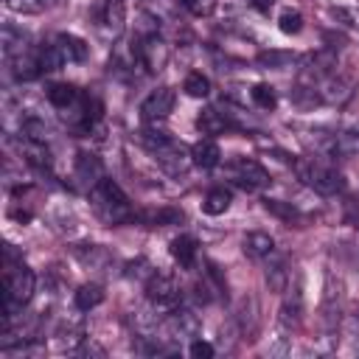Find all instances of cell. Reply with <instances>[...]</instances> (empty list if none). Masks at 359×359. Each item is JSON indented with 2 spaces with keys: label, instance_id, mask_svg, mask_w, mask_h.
<instances>
[{
  "label": "cell",
  "instance_id": "obj_26",
  "mask_svg": "<svg viewBox=\"0 0 359 359\" xmlns=\"http://www.w3.org/2000/svg\"><path fill=\"white\" fill-rule=\"evenodd\" d=\"M264 208L272 213V216H278L280 222H286V224H303V213L292 205V202H280V199H264Z\"/></svg>",
  "mask_w": 359,
  "mask_h": 359
},
{
  "label": "cell",
  "instance_id": "obj_38",
  "mask_svg": "<svg viewBox=\"0 0 359 359\" xmlns=\"http://www.w3.org/2000/svg\"><path fill=\"white\" fill-rule=\"evenodd\" d=\"M250 6H252V8H258V11H264V14H266V11H269V8H272V6H275V0H250Z\"/></svg>",
  "mask_w": 359,
  "mask_h": 359
},
{
  "label": "cell",
  "instance_id": "obj_25",
  "mask_svg": "<svg viewBox=\"0 0 359 359\" xmlns=\"http://www.w3.org/2000/svg\"><path fill=\"white\" fill-rule=\"evenodd\" d=\"M230 202H233V196H230L227 188H210V191L205 194L202 210H205L208 216H219V213H224V210L230 208Z\"/></svg>",
  "mask_w": 359,
  "mask_h": 359
},
{
  "label": "cell",
  "instance_id": "obj_12",
  "mask_svg": "<svg viewBox=\"0 0 359 359\" xmlns=\"http://www.w3.org/2000/svg\"><path fill=\"white\" fill-rule=\"evenodd\" d=\"M123 22H126L123 3H121V0H107L104 8H101V14H98V31H101L107 39H115V36H121Z\"/></svg>",
  "mask_w": 359,
  "mask_h": 359
},
{
  "label": "cell",
  "instance_id": "obj_5",
  "mask_svg": "<svg viewBox=\"0 0 359 359\" xmlns=\"http://www.w3.org/2000/svg\"><path fill=\"white\" fill-rule=\"evenodd\" d=\"M227 174H230V180H233L236 185H241L244 191H261V188H266V185L272 182L269 171H266L258 160H250V157L233 160L230 168H227Z\"/></svg>",
  "mask_w": 359,
  "mask_h": 359
},
{
  "label": "cell",
  "instance_id": "obj_19",
  "mask_svg": "<svg viewBox=\"0 0 359 359\" xmlns=\"http://www.w3.org/2000/svg\"><path fill=\"white\" fill-rule=\"evenodd\" d=\"M76 258H79L87 269H98V272L112 264V255H109L101 244H81V247H76Z\"/></svg>",
  "mask_w": 359,
  "mask_h": 359
},
{
  "label": "cell",
  "instance_id": "obj_13",
  "mask_svg": "<svg viewBox=\"0 0 359 359\" xmlns=\"http://www.w3.org/2000/svg\"><path fill=\"white\" fill-rule=\"evenodd\" d=\"M20 154L28 165H34L36 171H48L50 168V149H48V140H34V137H20Z\"/></svg>",
  "mask_w": 359,
  "mask_h": 359
},
{
  "label": "cell",
  "instance_id": "obj_40",
  "mask_svg": "<svg viewBox=\"0 0 359 359\" xmlns=\"http://www.w3.org/2000/svg\"><path fill=\"white\" fill-rule=\"evenodd\" d=\"M353 320H356V325H359V306H356V314H351Z\"/></svg>",
  "mask_w": 359,
  "mask_h": 359
},
{
  "label": "cell",
  "instance_id": "obj_1",
  "mask_svg": "<svg viewBox=\"0 0 359 359\" xmlns=\"http://www.w3.org/2000/svg\"><path fill=\"white\" fill-rule=\"evenodd\" d=\"M143 143H146V149L151 151L154 163H157L165 174H171V177H182V174L194 165L191 151H188L180 140H174L168 132L157 129V123H154V129H146V132H143Z\"/></svg>",
  "mask_w": 359,
  "mask_h": 359
},
{
  "label": "cell",
  "instance_id": "obj_33",
  "mask_svg": "<svg viewBox=\"0 0 359 359\" xmlns=\"http://www.w3.org/2000/svg\"><path fill=\"white\" fill-rule=\"evenodd\" d=\"M278 28L283 31V34H300L303 31V14L300 11H283L280 14V20H278Z\"/></svg>",
  "mask_w": 359,
  "mask_h": 359
},
{
  "label": "cell",
  "instance_id": "obj_41",
  "mask_svg": "<svg viewBox=\"0 0 359 359\" xmlns=\"http://www.w3.org/2000/svg\"><path fill=\"white\" fill-rule=\"evenodd\" d=\"M182 6H188V8H191V6H194V0H182Z\"/></svg>",
  "mask_w": 359,
  "mask_h": 359
},
{
  "label": "cell",
  "instance_id": "obj_17",
  "mask_svg": "<svg viewBox=\"0 0 359 359\" xmlns=\"http://www.w3.org/2000/svg\"><path fill=\"white\" fill-rule=\"evenodd\" d=\"M196 129H199L202 135H222V132L233 129V121H230L224 112H219L216 107H205V109L199 112V118H196Z\"/></svg>",
  "mask_w": 359,
  "mask_h": 359
},
{
  "label": "cell",
  "instance_id": "obj_27",
  "mask_svg": "<svg viewBox=\"0 0 359 359\" xmlns=\"http://www.w3.org/2000/svg\"><path fill=\"white\" fill-rule=\"evenodd\" d=\"M140 219L149 227H168V224H180L182 222V213L177 208H160V210H143Z\"/></svg>",
  "mask_w": 359,
  "mask_h": 359
},
{
  "label": "cell",
  "instance_id": "obj_31",
  "mask_svg": "<svg viewBox=\"0 0 359 359\" xmlns=\"http://www.w3.org/2000/svg\"><path fill=\"white\" fill-rule=\"evenodd\" d=\"M292 62H294V56L286 53V50H264V53H258V65L272 67V70H283V67H289Z\"/></svg>",
  "mask_w": 359,
  "mask_h": 359
},
{
  "label": "cell",
  "instance_id": "obj_37",
  "mask_svg": "<svg viewBox=\"0 0 359 359\" xmlns=\"http://www.w3.org/2000/svg\"><path fill=\"white\" fill-rule=\"evenodd\" d=\"M8 216H11V219H17L20 224H28L34 213H31V210H20V208H11V210H8Z\"/></svg>",
  "mask_w": 359,
  "mask_h": 359
},
{
  "label": "cell",
  "instance_id": "obj_18",
  "mask_svg": "<svg viewBox=\"0 0 359 359\" xmlns=\"http://www.w3.org/2000/svg\"><path fill=\"white\" fill-rule=\"evenodd\" d=\"M84 325L79 323V320H65L59 328H56V345H59V351H70V353H76V348L84 342Z\"/></svg>",
  "mask_w": 359,
  "mask_h": 359
},
{
  "label": "cell",
  "instance_id": "obj_29",
  "mask_svg": "<svg viewBox=\"0 0 359 359\" xmlns=\"http://www.w3.org/2000/svg\"><path fill=\"white\" fill-rule=\"evenodd\" d=\"M182 90H185L191 98H205V95L210 93V79L202 76V73H188Z\"/></svg>",
  "mask_w": 359,
  "mask_h": 359
},
{
  "label": "cell",
  "instance_id": "obj_32",
  "mask_svg": "<svg viewBox=\"0 0 359 359\" xmlns=\"http://www.w3.org/2000/svg\"><path fill=\"white\" fill-rule=\"evenodd\" d=\"M53 3L56 0H6L8 11H14V14H39Z\"/></svg>",
  "mask_w": 359,
  "mask_h": 359
},
{
  "label": "cell",
  "instance_id": "obj_21",
  "mask_svg": "<svg viewBox=\"0 0 359 359\" xmlns=\"http://www.w3.org/2000/svg\"><path fill=\"white\" fill-rule=\"evenodd\" d=\"M81 98V93L73 87V84H67V81H56V84H50L48 87V101L56 107V109H70L76 101Z\"/></svg>",
  "mask_w": 359,
  "mask_h": 359
},
{
  "label": "cell",
  "instance_id": "obj_36",
  "mask_svg": "<svg viewBox=\"0 0 359 359\" xmlns=\"http://www.w3.org/2000/svg\"><path fill=\"white\" fill-rule=\"evenodd\" d=\"M345 219H348V224L359 227V199H348L345 202Z\"/></svg>",
  "mask_w": 359,
  "mask_h": 359
},
{
  "label": "cell",
  "instance_id": "obj_15",
  "mask_svg": "<svg viewBox=\"0 0 359 359\" xmlns=\"http://www.w3.org/2000/svg\"><path fill=\"white\" fill-rule=\"evenodd\" d=\"M11 62V73L17 81H31L36 76H42V65H39V50H22L17 53Z\"/></svg>",
  "mask_w": 359,
  "mask_h": 359
},
{
  "label": "cell",
  "instance_id": "obj_14",
  "mask_svg": "<svg viewBox=\"0 0 359 359\" xmlns=\"http://www.w3.org/2000/svg\"><path fill=\"white\" fill-rule=\"evenodd\" d=\"M241 250H244L247 258H252V261H264V258H269V255L275 252V241H272L269 233H264V230H252V233H247V236L241 238Z\"/></svg>",
  "mask_w": 359,
  "mask_h": 359
},
{
  "label": "cell",
  "instance_id": "obj_30",
  "mask_svg": "<svg viewBox=\"0 0 359 359\" xmlns=\"http://www.w3.org/2000/svg\"><path fill=\"white\" fill-rule=\"evenodd\" d=\"M250 95H252V104L261 107V109H266V112L278 107V93H275V87H269V84H255Z\"/></svg>",
  "mask_w": 359,
  "mask_h": 359
},
{
  "label": "cell",
  "instance_id": "obj_16",
  "mask_svg": "<svg viewBox=\"0 0 359 359\" xmlns=\"http://www.w3.org/2000/svg\"><path fill=\"white\" fill-rule=\"evenodd\" d=\"M53 45H56V50L62 53L65 65L84 62V59H87V53H90L87 42H84V39H79V36H73V34H59V36L53 39Z\"/></svg>",
  "mask_w": 359,
  "mask_h": 359
},
{
  "label": "cell",
  "instance_id": "obj_4",
  "mask_svg": "<svg viewBox=\"0 0 359 359\" xmlns=\"http://www.w3.org/2000/svg\"><path fill=\"white\" fill-rule=\"evenodd\" d=\"M353 87H356L353 79L345 76V73H339V70H331V73H325V76H320V79L314 81V90H317L320 101L334 104V107L348 104L351 95H353Z\"/></svg>",
  "mask_w": 359,
  "mask_h": 359
},
{
  "label": "cell",
  "instance_id": "obj_22",
  "mask_svg": "<svg viewBox=\"0 0 359 359\" xmlns=\"http://www.w3.org/2000/svg\"><path fill=\"white\" fill-rule=\"evenodd\" d=\"M275 255V252H272ZM269 255V258H272ZM266 283L272 292H283L289 283H292V269L286 266V258H272L266 264Z\"/></svg>",
  "mask_w": 359,
  "mask_h": 359
},
{
  "label": "cell",
  "instance_id": "obj_7",
  "mask_svg": "<svg viewBox=\"0 0 359 359\" xmlns=\"http://www.w3.org/2000/svg\"><path fill=\"white\" fill-rule=\"evenodd\" d=\"M146 297L154 309H174L180 303V286L165 272H151L146 280Z\"/></svg>",
  "mask_w": 359,
  "mask_h": 359
},
{
  "label": "cell",
  "instance_id": "obj_6",
  "mask_svg": "<svg viewBox=\"0 0 359 359\" xmlns=\"http://www.w3.org/2000/svg\"><path fill=\"white\" fill-rule=\"evenodd\" d=\"M132 53H135V62H137L140 67H146L149 73L163 70V65L168 62V48H165V42H163L157 34L137 36V39L132 42Z\"/></svg>",
  "mask_w": 359,
  "mask_h": 359
},
{
  "label": "cell",
  "instance_id": "obj_35",
  "mask_svg": "<svg viewBox=\"0 0 359 359\" xmlns=\"http://www.w3.org/2000/svg\"><path fill=\"white\" fill-rule=\"evenodd\" d=\"M188 353H191L194 359H210V356H213V345L205 342V339H194L191 348H188Z\"/></svg>",
  "mask_w": 359,
  "mask_h": 359
},
{
  "label": "cell",
  "instance_id": "obj_8",
  "mask_svg": "<svg viewBox=\"0 0 359 359\" xmlns=\"http://www.w3.org/2000/svg\"><path fill=\"white\" fill-rule=\"evenodd\" d=\"M278 323L283 331H297L303 323V286L297 278H292V283L283 289V303L278 311Z\"/></svg>",
  "mask_w": 359,
  "mask_h": 359
},
{
  "label": "cell",
  "instance_id": "obj_24",
  "mask_svg": "<svg viewBox=\"0 0 359 359\" xmlns=\"http://www.w3.org/2000/svg\"><path fill=\"white\" fill-rule=\"evenodd\" d=\"M171 258L180 264V266H194V258H196V238L191 236H177L171 241Z\"/></svg>",
  "mask_w": 359,
  "mask_h": 359
},
{
  "label": "cell",
  "instance_id": "obj_2",
  "mask_svg": "<svg viewBox=\"0 0 359 359\" xmlns=\"http://www.w3.org/2000/svg\"><path fill=\"white\" fill-rule=\"evenodd\" d=\"M90 205H93V213L104 224H123V222L135 219L129 196L123 194V188L115 180H107V177L95 188H90Z\"/></svg>",
  "mask_w": 359,
  "mask_h": 359
},
{
  "label": "cell",
  "instance_id": "obj_34",
  "mask_svg": "<svg viewBox=\"0 0 359 359\" xmlns=\"http://www.w3.org/2000/svg\"><path fill=\"white\" fill-rule=\"evenodd\" d=\"M76 353H79V356H98V359H104V356H107V351H104L93 337H84V342L76 348Z\"/></svg>",
  "mask_w": 359,
  "mask_h": 359
},
{
  "label": "cell",
  "instance_id": "obj_11",
  "mask_svg": "<svg viewBox=\"0 0 359 359\" xmlns=\"http://www.w3.org/2000/svg\"><path fill=\"white\" fill-rule=\"evenodd\" d=\"M73 177H76V182H79V188H95L101 180H104V165H101V160L95 157V154H87V151H81L79 157H76V168H73Z\"/></svg>",
  "mask_w": 359,
  "mask_h": 359
},
{
  "label": "cell",
  "instance_id": "obj_3",
  "mask_svg": "<svg viewBox=\"0 0 359 359\" xmlns=\"http://www.w3.org/2000/svg\"><path fill=\"white\" fill-rule=\"evenodd\" d=\"M292 171L297 174V180L306 188H311V191H317L323 196H331V194H342L345 191V177L334 165H328V163H323L317 157H297L292 163Z\"/></svg>",
  "mask_w": 359,
  "mask_h": 359
},
{
  "label": "cell",
  "instance_id": "obj_23",
  "mask_svg": "<svg viewBox=\"0 0 359 359\" xmlns=\"http://www.w3.org/2000/svg\"><path fill=\"white\" fill-rule=\"evenodd\" d=\"M73 303H76L79 311H90V309L104 303V289L98 283H84V286H79L73 292Z\"/></svg>",
  "mask_w": 359,
  "mask_h": 359
},
{
  "label": "cell",
  "instance_id": "obj_10",
  "mask_svg": "<svg viewBox=\"0 0 359 359\" xmlns=\"http://www.w3.org/2000/svg\"><path fill=\"white\" fill-rule=\"evenodd\" d=\"M171 109H174V90H171V87H160V90L149 93V95L143 98V104H140V115H143V121H149V123L165 121Z\"/></svg>",
  "mask_w": 359,
  "mask_h": 359
},
{
  "label": "cell",
  "instance_id": "obj_39",
  "mask_svg": "<svg viewBox=\"0 0 359 359\" xmlns=\"http://www.w3.org/2000/svg\"><path fill=\"white\" fill-rule=\"evenodd\" d=\"M351 261H353V266H356V272H359V247L351 250Z\"/></svg>",
  "mask_w": 359,
  "mask_h": 359
},
{
  "label": "cell",
  "instance_id": "obj_20",
  "mask_svg": "<svg viewBox=\"0 0 359 359\" xmlns=\"http://www.w3.org/2000/svg\"><path fill=\"white\" fill-rule=\"evenodd\" d=\"M191 157H194V165H199V168H213V165H219V160H222V149H219L216 140L205 137V140H199V143L191 149Z\"/></svg>",
  "mask_w": 359,
  "mask_h": 359
},
{
  "label": "cell",
  "instance_id": "obj_28",
  "mask_svg": "<svg viewBox=\"0 0 359 359\" xmlns=\"http://www.w3.org/2000/svg\"><path fill=\"white\" fill-rule=\"evenodd\" d=\"M3 53H6V59H14L17 53H22V50H28L25 48V34L22 31H17L14 25H3Z\"/></svg>",
  "mask_w": 359,
  "mask_h": 359
},
{
  "label": "cell",
  "instance_id": "obj_9",
  "mask_svg": "<svg viewBox=\"0 0 359 359\" xmlns=\"http://www.w3.org/2000/svg\"><path fill=\"white\" fill-rule=\"evenodd\" d=\"M199 331H202V320H199L191 309H174V311L163 320V334H165V339L182 342V339L199 337Z\"/></svg>",
  "mask_w": 359,
  "mask_h": 359
}]
</instances>
